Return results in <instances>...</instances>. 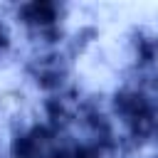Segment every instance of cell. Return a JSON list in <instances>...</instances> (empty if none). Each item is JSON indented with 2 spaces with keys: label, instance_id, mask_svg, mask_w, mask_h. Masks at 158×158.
Instances as JSON below:
<instances>
[{
  "label": "cell",
  "instance_id": "6da1fadb",
  "mask_svg": "<svg viewBox=\"0 0 158 158\" xmlns=\"http://www.w3.org/2000/svg\"><path fill=\"white\" fill-rule=\"evenodd\" d=\"M7 49H10V32H7L5 25L0 22V59L7 54Z\"/></svg>",
  "mask_w": 158,
  "mask_h": 158
}]
</instances>
